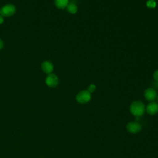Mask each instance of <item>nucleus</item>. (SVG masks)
Here are the masks:
<instances>
[{"mask_svg":"<svg viewBox=\"0 0 158 158\" xmlns=\"http://www.w3.org/2000/svg\"><path fill=\"white\" fill-rule=\"evenodd\" d=\"M15 12V7L13 4H7L4 6L0 10V14L3 17H10Z\"/></svg>","mask_w":158,"mask_h":158,"instance_id":"obj_3","label":"nucleus"},{"mask_svg":"<svg viewBox=\"0 0 158 158\" xmlns=\"http://www.w3.org/2000/svg\"><path fill=\"white\" fill-rule=\"evenodd\" d=\"M55 6L59 9H64L67 7L69 4V0H55Z\"/></svg>","mask_w":158,"mask_h":158,"instance_id":"obj_9","label":"nucleus"},{"mask_svg":"<svg viewBox=\"0 0 158 158\" xmlns=\"http://www.w3.org/2000/svg\"><path fill=\"white\" fill-rule=\"evenodd\" d=\"M157 102H158V95L157 96Z\"/></svg>","mask_w":158,"mask_h":158,"instance_id":"obj_16","label":"nucleus"},{"mask_svg":"<svg viewBox=\"0 0 158 158\" xmlns=\"http://www.w3.org/2000/svg\"><path fill=\"white\" fill-rule=\"evenodd\" d=\"M157 96L156 91L152 88H148L144 92V98L150 102L154 101L157 98Z\"/></svg>","mask_w":158,"mask_h":158,"instance_id":"obj_6","label":"nucleus"},{"mask_svg":"<svg viewBox=\"0 0 158 158\" xmlns=\"http://www.w3.org/2000/svg\"><path fill=\"white\" fill-rule=\"evenodd\" d=\"M96 89V86L94 84H90L88 87V91L91 94L93 93Z\"/></svg>","mask_w":158,"mask_h":158,"instance_id":"obj_12","label":"nucleus"},{"mask_svg":"<svg viewBox=\"0 0 158 158\" xmlns=\"http://www.w3.org/2000/svg\"><path fill=\"white\" fill-rule=\"evenodd\" d=\"M146 6L149 8H154L156 6V2L154 0H149L146 2Z\"/></svg>","mask_w":158,"mask_h":158,"instance_id":"obj_11","label":"nucleus"},{"mask_svg":"<svg viewBox=\"0 0 158 158\" xmlns=\"http://www.w3.org/2000/svg\"><path fill=\"white\" fill-rule=\"evenodd\" d=\"M91 99V94L88 90L80 91L76 96V100L78 103L86 104Z\"/></svg>","mask_w":158,"mask_h":158,"instance_id":"obj_2","label":"nucleus"},{"mask_svg":"<svg viewBox=\"0 0 158 158\" xmlns=\"http://www.w3.org/2000/svg\"><path fill=\"white\" fill-rule=\"evenodd\" d=\"M147 113L149 115H153L158 112V104L156 102H150L146 107Z\"/></svg>","mask_w":158,"mask_h":158,"instance_id":"obj_7","label":"nucleus"},{"mask_svg":"<svg viewBox=\"0 0 158 158\" xmlns=\"http://www.w3.org/2000/svg\"><path fill=\"white\" fill-rule=\"evenodd\" d=\"M130 111L133 115L140 117L144 114L146 107L143 102L140 101H135L130 106Z\"/></svg>","mask_w":158,"mask_h":158,"instance_id":"obj_1","label":"nucleus"},{"mask_svg":"<svg viewBox=\"0 0 158 158\" xmlns=\"http://www.w3.org/2000/svg\"><path fill=\"white\" fill-rule=\"evenodd\" d=\"M153 78H154V80L158 81V69L156 70V71H154V72L153 73Z\"/></svg>","mask_w":158,"mask_h":158,"instance_id":"obj_13","label":"nucleus"},{"mask_svg":"<svg viewBox=\"0 0 158 158\" xmlns=\"http://www.w3.org/2000/svg\"><path fill=\"white\" fill-rule=\"evenodd\" d=\"M59 81L58 77L54 73H49L47 76L45 80L46 84L51 88H54L57 86L59 84Z\"/></svg>","mask_w":158,"mask_h":158,"instance_id":"obj_5","label":"nucleus"},{"mask_svg":"<svg viewBox=\"0 0 158 158\" xmlns=\"http://www.w3.org/2000/svg\"><path fill=\"white\" fill-rule=\"evenodd\" d=\"M4 46V43H3V41H2L1 39H0V50L3 48Z\"/></svg>","mask_w":158,"mask_h":158,"instance_id":"obj_15","label":"nucleus"},{"mask_svg":"<svg viewBox=\"0 0 158 158\" xmlns=\"http://www.w3.org/2000/svg\"><path fill=\"white\" fill-rule=\"evenodd\" d=\"M126 128L129 133L132 134H136L141 130L142 126L138 122H131L127 123Z\"/></svg>","mask_w":158,"mask_h":158,"instance_id":"obj_4","label":"nucleus"},{"mask_svg":"<svg viewBox=\"0 0 158 158\" xmlns=\"http://www.w3.org/2000/svg\"><path fill=\"white\" fill-rule=\"evenodd\" d=\"M67 10L69 13L71 14H75L78 11V7H77V6L73 3V2H71V3H69L67 6Z\"/></svg>","mask_w":158,"mask_h":158,"instance_id":"obj_10","label":"nucleus"},{"mask_svg":"<svg viewBox=\"0 0 158 158\" xmlns=\"http://www.w3.org/2000/svg\"><path fill=\"white\" fill-rule=\"evenodd\" d=\"M41 69L46 73L49 74L51 73L54 70V65L51 61L45 60L41 64Z\"/></svg>","mask_w":158,"mask_h":158,"instance_id":"obj_8","label":"nucleus"},{"mask_svg":"<svg viewBox=\"0 0 158 158\" xmlns=\"http://www.w3.org/2000/svg\"><path fill=\"white\" fill-rule=\"evenodd\" d=\"M4 19L3 16L0 15V24H2L4 22Z\"/></svg>","mask_w":158,"mask_h":158,"instance_id":"obj_14","label":"nucleus"}]
</instances>
